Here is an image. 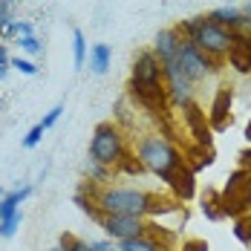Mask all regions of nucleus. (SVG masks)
Returning a JSON list of instances; mask_svg holds the SVG:
<instances>
[{"mask_svg": "<svg viewBox=\"0 0 251 251\" xmlns=\"http://www.w3.org/2000/svg\"><path fill=\"white\" fill-rule=\"evenodd\" d=\"M127 96L130 101L148 113V116H159L174 110L168 87H165V73H162V61L156 58L153 50H139L133 64H130V81H127Z\"/></svg>", "mask_w": 251, "mask_h": 251, "instance_id": "nucleus-1", "label": "nucleus"}, {"mask_svg": "<svg viewBox=\"0 0 251 251\" xmlns=\"http://www.w3.org/2000/svg\"><path fill=\"white\" fill-rule=\"evenodd\" d=\"M78 191L90 194L104 214H130V217H142V220H148V214H151L153 191H145V188H122V185L84 182Z\"/></svg>", "mask_w": 251, "mask_h": 251, "instance_id": "nucleus-2", "label": "nucleus"}, {"mask_svg": "<svg viewBox=\"0 0 251 251\" xmlns=\"http://www.w3.org/2000/svg\"><path fill=\"white\" fill-rule=\"evenodd\" d=\"M133 153L139 156V162L156 174L162 182H168V176L174 174L176 168L185 165L182 159V148H176L174 142H168L165 136H159L156 130L151 133H142L139 139H133Z\"/></svg>", "mask_w": 251, "mask_h": 251, "instance_id": "nucleus-3", "label": "nucleus"}, {"mask_svg": "<svg viewBox=\"0 0 251 251\" xmlns=\"http://www.w3.org/2000/svg\"><path fill=\"white\" fill-rule=\"evenodd\" d=\"M176 29L182 32V38H188L197 50L211 55L214 61H226L228 52H231V44H234V32L220 24H214L208 15H197V18L179 21Z\"/></svg>", "mask_w": 251, "mask_h": 251, "instance_id": "nucleus-4", "label": "nucleus"}, {"mask_svg": "<svg viewBox=\"0 0 251 251\" xmlns=\"http://www.w3.org/2000/svg\"><path fill=\"white\" fill-rule=\"evenodd\" d=\"M130 151H133V148H130V142H127V133L122 130V125H116V122H101V125H96L93 139H90V162L116 171L119 162H122Z\"/></svg>", "mask_w": 251, "mask_h": 251, "instance_id": "nucleus-5", "label": "nucleus"}, {"mask_svg": "<svg viewBox=\"0 0 251 251\" xmlns=\"http://www.w3.org/2000/svg\"><path fill=\"white\" fill-rule=\"evenodd\" d=\"M220 211H223V220H237L243 214L251 211V171L246 168H237L231 171L220 191Z\"/></svg>", "mask_w": 251, "mask_h": 251, "instance_id": "nucleus-6", "label": "nucleus"}, {"mask_svg": "<svg viewBox=\"0 0 251 251\" xmlns=\"http://www.w3.org/2000/svg\"><path fill=\"white\" fill-rule=\"evenodd\" d=\"M179 67L185 70V75L191 78L194 84H200L205 78L217 75L220 70H223V61H214L211 55H205L202 50H197L188 38H182V47H179Z\"/></svg>", "mask_w": 251, "mask_h": 251, "instance_id": "nucleus-7", "label": "nucleus"}, {"mask_svg": "<svg viewBox=\"0 0 251 251\" xmlns=\"http://www.w3.org/2000/svg\"><path fill=\"white\" fill-rule=\"evenodd\" d=\"M179 116H182V125L191 136V145L214 148V130H211V122H208V113L197 104V99L188 101L185 107H179Z\"/></svg>", "mask_w": 251, "mask_h": 251, "instance_id": "nucleus-8", "label": "nucleus"}, {"mask_svg": "<svg viewBox=\"0 0 251 251\" xmlns=\"http://www.w3.org/2000/svg\"><path fill=\"white\" fill-rule=\"evenodd\" d=\"M101 228H104V234L113 243H122V240L142 237L145 234V220L142 217H130V214H104Z\"/></svg>", "mask_w": 251, "mask_h": 251, "instance_id": "nucleus-9", "label": "nucleus"}, {"mask_svg": "<svg viewBox=\"0 0 251 251\" xmlns=\"http://www.w3.org/2000/svg\"><path fill=\"white\" fill-rule=\"evenodd\" d=\"M231 107H234V87L231 84H220L217 93H214L211 107H208V122H211L214 133H223V130L231 127Z\"/></svg>", "mask_w": 251, "mask_h": 251, "instance_id": "nucleus-10", "label": "nucleus"}, {"mask_svg": "<svg viewBox=\"0 0 251 251\" xmlns=\"http://www.w3.org/2000/svg\"><path fill=\"white\" fill-rule=\"evenodd\" d=\"M165 188H168V194L179 202L194 200V197H197V174H194L188 165H182V168H176L174 174L168 176Z\"/></svg>", "mask_w": 251, "mask_h": 251, "instance_id": "nucleus-11", "label": "nucleus"}, {"mask_svg": "<svg viewBox=\"0 0 251 251\" xmlns=\"http://www.w3.org/2000/svg\"><path fill=\"white\" fill-rule=\"evenodd\" d=\"M179 47H182V32L176 26H168V29H159L156 38H153V47L151 50L156 52V58L162 64H171L179 58Z\"/></svg>", "mask_w": 251, "mask_h": 251, "instance_id": "nucleus-12", "label": "nucleus"}, {"mask_svg": "<svg viewBox=\"0 0 251 251\" xmlns=\"http://www.w3.org/2000/svg\"><path fill=\"white\" fill-rule=\"evenodd\" d=\"M214 148H202V145H185L182 148V159H185V165L194 171V174H200L205 168H211L214 165Z\"/></svg>", "mask_w": 251, "mask_h": 251, "instance_id": "nucleus-13", "label": "nucleus"}, {"mask_svg": "<svg viewBox=\"0 0 251 251\" xmlns=\"http://www.w3.org/2000/svg\"><path fill=\"white\" fill-rule=\"evenodd\" d=\"M87 61H90V70H93L96 75H107L110 67H113V50H110L107 44H93Z\"/></svg>", "mask_w": 251, "mask_h": 251, "instance_id": "nucleus-14", "label": "nucleus"}, {"mask_svg": "<svg viewBox=\"0 0 251 251\" xmlns=\"http://www.w3.org/2000/svg\"><path fill=\"white\" fill-rule=\"evenodd\" d=\"M32 197V185H24V188H18V191H9L3 200H0V223L6 220V217H12V214H18L21 211V205Z\"/></svg>", "mask_w": 251, "mask_h": 251, "instance_id": "nucleus-15", "label": "nucleus"}, {"mask_svg": "<svg viewBox=\"0 0 251 251\" xmlns=\"http://www.w3.org/2000/svg\"><path fill=\"white\" fill-rule=\"evenodd\" d=\"M145 234L151 237L153 243H159L162 249H168V251L176 249V231L159 226V223H153V220H145Z\"/></svg>", "mask_w": 251, "mask_h": 251, "instance_id": "nucleus-16", "label": "nucleus"}, {"mask_svg": "<svg viewBox=\"0 0 251 251\" xmlns=\"http://www.w3.org/2000/svg\"><path fill=\"white\" fill-rule=\"evenodd\" d=\"M200 211L205 214V220L220 223V220H223V211H220V191L205 188V194H202V200H200Z\"/></svg>", "mask_w": 251, "mask_h": 251, "instance_id": "nucleus-17", "label": "nucleus"}, {"mask_svg": "<svg viewBox=\"0 0 251 251\" xmlns=\"http://www.w3.org/2000/svg\"><path fill=\"white\" fill-rule=\"evenodd\" d=\"M240 9L237 6H231V3H226V6H217V9H211L208 12V18L214 21V24H220V26H226V29H234V24L240 21Z\"/></svg>", "mask_w": 251, "mask_h": 251, "instance_id": "nucleus-18", "label": "nucleus"}, {"mask_svg": "<svg viewBox=\"0 0 251 251\" xmlns=\"http://www.w3.org/2000/svg\"><path fill=\"white\" fill-rule=\"evenodd\" d=\"M119 251H168V249H162L159 243H153L148 234H142V237H133V240H122Z\"/></svg>", "mask_w": 251, "mask_h": 251, "instance_id": "nucleus-19", "label": "nucleus"}, {"mask_svg": "<svg viewBox=\"0 0 251 251\" xmlns=\"http://www.w3.org/2000/svg\"><path fill=\"white\" fill-rule=\"evenodd\" d=\"M87 55H90V50H87L84 32H81V29H73V67H75V70H81V67L87 64Z\"/></svg>", "mask_w": 251, "mask_h": 251, "instance_id": "nucleus-20", "label": "nucleus"}, {"mask_svg": "<svg viewBox=\"0 0 251 251\" xmlns=\"http://www.w3.org/2000/svg\"><path fill=\"white\" fill-rule=\"evenodd\" d=\"M116 174H125V176H142V174H148V168H145V165L139 162V156H136V153L130 151V153L125 156V159L119 162Z\"/></svg>", "mask_w": 251, "mask_h": 251, "instance_id": "nucleus-21", "label": "nucleus"}, {"mask_svg": "<svg viewBox=\"0 0 251 251\" xmlns=\"http://www.w3.org/2000/svg\"><path fill=\"white\" fill-rule=\"evenodd\" d=\"M231 231H234V237H237L243 246H249L251 249V211L249 214H243V217H237Z\"/></svg>", "mask_w": 251, "mask_h": 251, "instance_id": "nucleus-22", "label": "nucleus"}, {"mask_svg": "<svg viewBox=\"0 0 251 251\" xmlns=\"http://www.w3.org/2000/svg\"><path fill=\"white\" fill-rule=\"evenodd\" d=\"M58 246H61L64 251H93V249H90V243H87V240H81V237H75V234H61Z\"/></svg>", "mask_w": 251, "mask_h": 251, "instance_id": "nucleus-23", "label": "nucleus"}, {"mask_svg": "<svg viewBox=\"0 0 251 251\" xmlns=\"http://www.w3.org/2000/svg\"><path fill=\"white\" fill-rule=\"evenodd\" d=\"M116 174V171H110V168H101L96 162H90L87 165V176H90V182H96V185H107V179Z\"/></svg>", "mask_w": 251, "mask_h": 251, "instance_id": "nucleus-24", "label": "nucleus"}, {"mask_svg": "<svg viewBox=\"0 0 251 251\" xmlns=\"http://www.w3.org/2000/svg\"><path fill=\"white\" fill-rule=\"evenodd\" d=\"M15 44H18V47H21L26 55H41V52H44V44H41L35 35H24V38H18Z\"/></svg>", "mask_w": 251, "mask_h": 251, "instance_id": "nucleus-25", "label": "nucleus"}, {"mask_svg": "<svg viewBox=\"0 0 251 251\" xmlns=\"http://www.w3.org/2000/svg\"><path fill=\"white\" fill-rule=\"evenodd\" d=\"M21 223H24V214H21V211H18V214H12V217H6V220L0 223L3 240H6V237H15V234H18V228H21Z\"/></svg>", "mask_w": 251, "mask_h": 251, "instance_id": "nucleus-26", "label": "nucleus"}, {"mask_svg": "<svg viewBox=\"0 0 251 251\" xmlns=\"http://www.w3.org/2000/svg\"><path fill=\"white\" fill-rule=\"evenodd\" d=\"M12 70H18V73H21V75H38V64H35V61H29V58H21V55H18V58H12Z\"/></svg>", "mask_w": 251, "mask_h": 251, "instance_id": "nucleus-27", "label": "nucleus"}, {"mask_svg": "<svg viewBox=\"0 0 251 251\" xmlns=\"http://www.w3.org/2000/svg\"><path fill=\"white\" fill-rule=\"evenodd\" d=\"M61 116H64V104H55L52 110H47V116H44L38 125L44 127V130H50V127H55L58 122H61Z\"/></svg>", "mask_w": 251, "mask_h": 251, "instance_id": "nucleus-28", "label": "nucleus"}, {"mask_svg": "<svg viewBox=\"0 0 251 251\" xmlns=\"http://www.w3.org/2000/svg\"><path fill=\"white\" fill-rule=\"evenodd\" d=\"M44 133H47V130H44L41 125L29 127V133L24 136V148H26V151H32V148H38V145H41V139H44Z\"/></svg>", "mask_w": 251, "mask_h": 251, "instance_id": "nucleus-29", "label": "nucleus"}, {"mask_svg": "<svg viewBox=\"0 0 251 251\" xmlns=\"http://www.w3.org/2000/svg\"><path fill=\"white\" fill-rule=\"evenodd\" d=\"M179 251H208V243L200 240V237H188V240H182Z\"/></svg>", "mask_w": 251, "mask_h": 251, "instance_id": "nucleus-30", "label": "nucleus"}, {"mask_svg": "<svg viewBox=\"0 0 251 251\" xmlns=\"http://www.w3.org/2000/svg\"><path fill=\"white\" fill-rule=\"evenodd\" d=\"M9 70H12V58H9V50H6V44H0V81L9 75Z\"/></svg>", "mask_w": 251, "mask_h": 251, "instance_id": "nucleus-31", "label": "nucleus"}, {"mask_svg": "<svg viewBox=\"0 0 251 251\" xmlns=\"http://www.w3.org/2000/svg\"><path fill=\"white\" fill-rule=\"evenodd\" d=\"M90 249L93 251H119V243H113V240H90Z\"/></svg>", "mask_w": 251, "mask_h": 251, "instance_id": "nucleus-32", "label": "nucleus"}, {"mask_svg": "<svg viewBox=\"0 0 251 251\" xmlns=\"http://www.w3.org/2000/svg\"><path fill=\"white\" fill-rule=\"evenodd\" d=\"M15 32H18V38H24V35H35L32 24H26V21H15ZM18 38H15V41H18Z\"/></svg>", "mask_w": 251, "mask_h": 251, "instance_id": "nucleus-33", "label": "nucleus"}, {"mask_svg": "<svg viewBox=\"0 0 251 251\" xmlns=\"http://www.w3.org/2000/svg\"><path fill=\"white\" fill-rule=\"evenodd\" d=\"M240 168H246V171H251V148H246V151H240Z\"/></svg>", "mask_w": 251, "mask_h": 251, "instance_id": "nucleus-34", "label": "nucleus"}, {"mask_svg": "<svg viewBox=\"0 0 251 251\" xmlns=\"http://www.w3.org/2000/svg\"><path fill=\"white\" fill-rule=\"evenodd\" d=\"M240 12H243V15H249V18H251V0H246V3L240 6Z\"/></svg>", "mask_w": 251, "mask_h": 251, "instance_id": "nucleus-35", "label": "nucleus"}, {"mask_svg": "<svg viewBox=\"0 0 251 251\" xmlns=\"http://www.w3.org/2000/svg\"><path fill=\"white\" fill-rule=\"evenodd\" d=\"M243 136H246V142L251 145V119H249V125H246V133H243Z\"/></svg>", "mask_w": 251, "mask_h": 251, "instance_id": "nucleus-36", "label": "nucleus"}, {"mask_svg": "<svg viewBox=\"0 0 251 251\" xmlns=\"http://www.w3.org/2000/svg\"><path fill=\"white\" fill-rule=\"evenodd\" d=\"M0 3H3V6H9V9H12V6H15V3H18V0H0Z\"/></svg>", "mask_w": 251, "mask_h": 251, "instance_id": "nucleus-37", "label": "nucleus"}, {"mask_svg": "<svg viewBox=\"0 0 251 251\" xmlns=\"http://www.w3.org/2000/svg\"><path fill=\"white\" fill-rule=\"evenodd\" d=\"M6 194H9V191H6V188H3V185H0V200H3V197H6Z\"/></svg>", "mask_w": 251, "mask_h": 251, "instance_id": "nucleus-38", "label": "nucleus"}, {"mask_svg": "<svg viewBox=\"0 0 251 251\" xmlns=\"http://www.w3.org/2000/svg\"><path fill=\"white\" fill-rule=\"evenodd\" d=\"M47 251H64V249H61V246H52V249H47Z\"/></svg>", "mask_w": 251, "mask_h": 251, "instance_id": "nucleus-39", "label": "nucleus"}, {"mask_svg": "<svg viewBox=\"0 0 251 251\" xmlns=\"http://www.w3.org/2000/svg\"><path fill=\"white\" fill-rule=\"evenodd\" d=\"M0 240H3V231H0Z\"/></svg>", "mask_w": 251, "mask_h": 251, "instance_id": "nucleus-40", "label": "nucleus"}]
</instances>
